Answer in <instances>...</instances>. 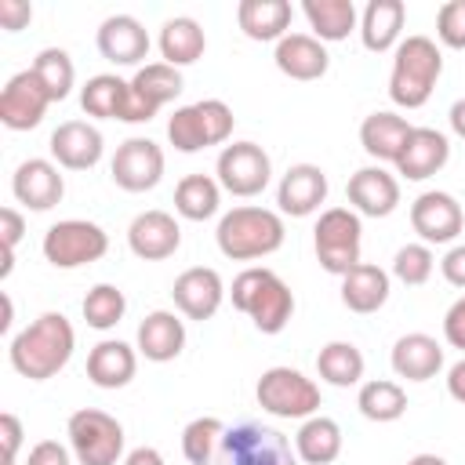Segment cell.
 <instances>
[{"label": "cell", "instance_id": "obj_1", "mask_svg": "<svg viewBox=\"0 0 465 465\" xmlns=\"http://www.w3.org/2000/svg\"><path fill=\"white\" fill-rule=\"evenodd\" d=\"M76 349V331L62 312H40L29 327H22L11 345H7V360L11 367L29 378V381H47L54 378Z\"/></svg>", "mask_w": 465, "mask_h": 465}, {"label": "cell", "instance_id": "obj_2", "mask_svg": "<svg viewBox=\"0 0 465 465\" xmlns=\"http://www.w3.org/2000/svg\"><path fill=\"white\" fill-rule=\"evenodd\" d=\"M283 236H287V229H283L280 211L254 207V203L225 211L214 229L218 251L232 262H254V258L276 254L283 247Z\"/></svg>", "mask_w": 465, "mask_h": 465}, {"label": "cell", "instance_id": "obj_3", "mask_svg": "<svg viewBox=\"0 0 465 465\" xmlns=\"http://www.w3.org/2000/svg\"><path fill=\"white\" fill-rule=\"evenodd\" d=\"M440 76H443V51L436 47V40H429L421 33L403 36L400 47L392 51L389 98L400 109H421L432 98Z\"/></svg>", "mask_w": 465, "mask_h": 465}, {"label": "cell", "instance_id": "obj_4", "mask_svg": "<svg viewBox=\"0 0 465 465\" xmlns=\"http://www.w3.org/2000/svg\"><path fill=\"white\" fill-rule=\"evenodd\" d=\"M232 309L251 316V323L262 334H280L294 316V294L291 287L265 265H251L232 280Z\"/></svg>", "mask_w": 465, "mask_h": 465}, {"label": "cell", "instance_id": "obj_5", "mask_svg": "<svg viewBox=\"0 0 465 465\" xmlns=\"http://www.w3.org/2000/svg\"><path fill=\"white\" fill-rule=\"evenodd\" d=\"M232 127H236V116L222 98H200V102L171 113L167 142L178 153H200L207 145H225Z\"/></svg>", "mask_w": 465, "mask_h": 465}, {"label": "cell", "instance_id": "obj_6", "mask_svg": "<svg viewBox=\"0 0 465 465\" xmlns=\"http://www.w3.org/2000/svg\"><path fill=\"white\" fill-rule=\"evenodd\" d=\"M214 465H298L291 440L262 421H240L225 429Z\"/></svg>", "mask_w": 465, "mask_h": 465}, {"label": "cell", "instance_id": "obj_7", "mask_svg": "<svg viewBox=\"0 0 465 465\" xmlns=\"http://www.w3.org/2000/svg\"><path fill=\"white\" fill-rule=\"evenodd\" d=\"M312 247L316 262L331 276H345L349 269L360 265V247H363V222L352 207H327L316 218L312 229Z\"/></svg>", "mask_w": 465, "mask_h": 465}, {"label": "cell", "instance_id": "obj_8", "mask_svg": "<svg viewBox=\"0 0 465 465\" xmlns=\"http://www.w3.org/2000/svg\"><path fill=\"white\" fill-rule=\"evenodd\" d=\"M254 400H258V407L265 414L298 418V421L320 414V403H323L320 385L309 374H302L298 367H269V371H262V378L254 385Z\"/></svg>", "mask_w": 465, "mask_h": 465}, {"label": "cell", "instance_id": "obj_9", "mask_svg": "<svg viewBox=\"0 0 465 465\" xmlns=\"http://www.w3.org/2000/svg\"><path fill=\"white\" fill-rule=\"evenodd\" d=\"M69 450L80 465H124V425L98 411V407H80L69 414L65 425Z\"/></svg>", "mask_w": 465, "mask_h": 465}, {"label": "cell", "instance_id": "obj_10", "mask_svg": "<svg viewBox=\"0 0 465 465\" xmlns=\"http://www.w3.org/2000/svg\"><path fill=\"white\" fill-rule=\"evenodd\" d=\"M44 258L54 265V269H80V265H91L98 258H105L109 251V232L87 218H65V222H54L47 232H44Z\"/></svg>", "mask_w": 465, "mask_h": 465}, {"label": "cell", "instance_id": "obj_11", "mask_svg": "<svg viewBox=\"0 0 465 465\" xmlns=\"http://www.w3.org/2000/svg\"><path fill=\"white\" fill-rule=\"evenodd\" d=\"M80 109L98 120H124V124H149L156 113L138 98L131 80L116 73H98L80 87Z\"/></svg>", "mask_w": 465, "mask_h": 465}, {"label": "cell", "instance_id": "obj_12", "mask_svg": "<svg viewBox=\"0 0 465 465\" xmlns=\"http://www.w3.org/2000/svg\"><path fill=\"white\" fill-rule=\"evenodd\" d=\"M214 174H218V185L225 193L247 200V196L265 193V185L272 178V160L258 142H232L218 153Z\"/></svg>", "mask_w": 465, "mask_h": 465}, {"label": "cell", "instance_id": "obj_13", "mask_svg": "<svg viewBox=\"0 0 465 465\" xmlns=\"http://www.w3.org/2000/svg\"><path fill=\"white\" fill-rule=\"evenodd\" d=\"M109 174L124 193H149L163 178V149L153 138H138L134 134V138L116 145Z\"/></svg>", "mask_w": 465, "mask_h": 465}, {"label": "cell", "instance_id": "obj_14", "mask_svg": "<svg viewBox=\"0 0 465 465\" xmlns=\"http://www.w3.org/2000/svg\"><path fill=\"white\" fill-rule=\"evenodd\" d=\"M411 229L421 236V243H454L465 229V211L461 203L443 193V189H429L411 203Z\"/></svg>", "mask_w": 465, "mask_h": 465}, {"label": "cell", "instance_id": "obj_15", "mask_svg": "<svg viewBox=\"0 0 465 465\" xmlns=\"http://www.w3.org/2000/svg\"><path fill=\"white\" fill-rule=\"evenodd\" d=\"M51 105V94L36 80L33 69L15 73L0 91V124L7 131H33Z\"/></svg>", "mask_w": 465, "mask_h": 465}, {"label": "cell", "instance_id": "obj_16", "mask_svg": "<svg viewBox=\"0 0 465 465\" xmlns=\"http://www.w3.org/2000/svg\"><path fill=\"white\" fill-rule=\"evenodd\" d=\"M127 247L142 262H163L182 247V225L174 214H167L160 207L142 211L127 225Z\"/></svg>", "mask_w": 465, "mask_h": 465}, {"label": "cell", "instance_id": "obj_17", "mask_svg": "<svg viewBox=\"0 0 465 465\" xmlns=\"http://www.w3.org/2000/svg\"><path fill=\"white\" fill-rule=\"evenodd\" d=\"M171 298H174V305H178V312L185 316V320H211L218 309H222V302H225V283H222V276H218V269H211V265H193V269H185V272H178V280H174V287H171Z\"/></svg>", "mask_w": 465, "mask_h": 465}, {"label": "cell", "instance_id": "obj_18", "mask_svg": "<svg viewBox=\"0 0 465 465\" xmlns=\"http://www.w3.org/2000/svg\"><path fill=\"white\" fill-rule=\"evenodd\" d=\"M47 149H51V160L58 167H65V171H91L102 160V153H105V138L87 120H65V124H58L51 131Z\"/></svg>", "mask_w": 465, "mask_h": 465}, {"label": "cell", "instance_id": "obj_19", "mask_svg": "<svg viewBox=\"0 0 465 465\" xmlns=\"http://www.w3.org/2000/svg\"><path fill=\"white\" fill-rule=\"evenodd\" d=\"M11 193L22 207L29 211H51L54 203H62L65 196V178L58 171L54 160H44V156H33V160H22L15 167V178H11Z\"/></svg>", "mask_w": 465, "mask_h": 465}, {"label": "cell", "instance_id": "obj_20", "mask_svg": "<svg viewBox=\"0 0 465 465\" xmlns=\"http://www.w3.org/2000/svg\"><path fill=\"white\" fill-rule=\"evenodd\" d=\"M345 196H349V207L356 214H363V218H389L400 207V182L381 163H371V167H360L349 178Z\"/></svg>", "mask_w": 465, "mask_h": 465}, {"label": "cell", "instance_id": "obj_21", "mask_svg": "<svg viewBox=\"0 0 465 465\" xmlns=\"http://www.w3.org/2000/svg\"><path fill=\"white\" fill-rule=\"evenodd\" d=\"M327 174L323 167L316 163H291L276 185V203H280V214H291V218H309L320 211V203L327 200Z\"/></svg>", "mask_w": 465, "mask_h": 465}, {"label": "cell", "instance_id": "obj_22", "mask_svg": "<svg viewBox=\"0 0 465 465\" xmlns=\"http://www.w3.org/2000/svg\"><path fill=\"white\" fill-rule=\"evenodd\" d=\"M98 54L113 65H138L149 54V33L134 15H109L94 33Z\"/></svg>", "mask_w": 465, "mask_h": 465}, {"label": "cell", "instance_id": "obj_23", "mask_svg": "<svg viewBox=\"0 0 465 465\" xmlns=\"http://www.w3.org/2000/svg\"><path fill=\"white\" fill-rule=\"evenodd\" d=\"M450 160V142L443 131L436 127H414L400 160H396V171L407 178V182H425L432 178L436 171H443V163Z\"/></svg>", "mask_w": 465, "mask_h": 465}, {"label": "cell", "instance_id": "obj_24", "mask_svg": "<svg viewBox=\"0 0 465 465\" xmlns=\"http://www.w3.org/2000/svg\"><path fill=\"white\" fill-rule=\"evenodd\" d=\"M134 349L149 360V363H171L182 356L185 349V323L182 316L167 312V309H153L134 334Z\"/></svg>", "mask_w": 465, "mask_h": 465}, {"label": "cell", "instance_id": "obj_25", "mask_svg": "<svg viewBox=\"0 0 465 465\" xmlns=\"http://www.w3.org/2000/svg\"><path fill=\"white\" fill-rule=\"evenodd\" d=\"M272 62H276V69H280L283 76L309 84V80H320V76L327 73L331 54H327V47H323L312 33H287V36L276 44Z\"/></svg>", "mask_w": 465, "mask_h": 465}, {"label": "cell", "instance_id": "obj_26", "mask_svg": "<svg viewBox=\"0 0 465 465\" xmlns=\"http://www.w3.org/2000/svg\"><path fill=\"white\" fill-rule=\"evenodd\" d=\"M403 22H407V4L403 0H371L360 15V40L367 51L385 54L396 51L403 40Z\"/></svg>", "mask_w": 465, "mask_h": 465}, {"label": "cell", "instance_id": "obj_27", "mask_svg": "<svg viewBox=\"0 0 465 465\" xmlns=\"http://www.w3.org/2000/svg\"><path fill=\"white\" fill-rule=\"evenodd\" d=\"M411 131H414V127H411L400 113L381 109V113L363 116V124H360V145H363V153H367L371 160H378V163H396L400 153H403V145H407V138H411Z\"/></svg>", "mask_w": 465, "mask_h": 465}, {"label": "cell", "instance_id": "obj_28", "mask_svg": "<svg viewBox=\"0 0 465 465\" xmlns=\"http://www.w3.org/2000/svg\"><path fill=\"white\" fill-rule=\"evenodd\" d=\"M392 371L396 378H407V381H429L443 371V345L421 331L403 334L392 345Z\"/></svg>", "mask_w": 465, "mask_h": 465}, {"label": "cell", "instance_id": "obj_29", "mask_svg": "<svg viewBox=\"0 0 465 465\" xmlns=\"http://www.w3.org/2000/svg\"><path fill=\"white\" fill-rule=\"evenodd\" d=\"M138 371V349L120 338H105L87 352V378L98 389H124Z\"/></svg>", "mask_w": 465, "mask_h": 465}, {"label": "cell", "instance_id": "obj_30", "mask_svg": "<svg viewBox=\"0 0 465 465\" xmlns=\"http://www.w3.org/2000/svg\"><path fill=\"white\" fill-rule=\"evenodd\" d=\"M389 302V272L374 262H360L341 276V305L356 316H371Z\"/></svg>", "mask_w": 465, "mask_h": 465}, {"label": "cell", "instance_id": "obj_31", "mask_svg": "<svg viewBox=\"0 0 465 465\" xmlns=\"http://www.w3.org/2000/svg\"><path fill=\"white\" fill-rule=\"evenodd\" d=\"M291 4L287 0H240L236 22L247 40L258 44H280L291 29Z\"/></svg>", "mask_w": 465, "mask_h": 465}, {"label": "cell", "instance_id": "obj_32", "mask_svg": "<svg viewBox=\"0 0 465 465\" xmlns=\"http://www.w3.org/2000/svg\"><path fill=\"white\" fill-rule=\"evenodd\" d=\"M294 454L305 465H331L341 454V425L327 414H312L294 432Z\"/></svg>", "mask_w": 465, "mask_h": 465}, {"label": "cell", "instance_id": "obj_33", "mask_svg": "<svg viewBox=\"0 0 465 465\" xmlns=\"http://www.w3.org/2000/svg\"><path fill=\"white\" fill-rule=\"evenodd\" d=\"M156 44H160L163 62H167V65H174V69L200 62V58H203V51H207V36H203L200 22H196V18H189V15L167 18V22L160 25V40H156Z\"/></svg>", "mask_w": 465, "mask_h": 465}, {"label": "cell", "instance_id": "obj_34", "mask_svg": "<svg viewBox=\"0 0 465 465\" xmlns=\"http://www.w3.org/2000/svg\"><path fill=\"white\" fill-rule=\"evenodd\" d=\"M302 15L309 18V29L320 44H338L360 25L352 0H305Z\"/></svg>", "mask_w": 465, "mask_h": 465}, {"label": "cell", "instance_id": "obj_35", "mask_svg": "<svg viewBox=\"0 0 465 465\" xmlns=\"http://www.w3.org/2000/svg\"><path fill=\"white\" fill-rule=\"evenodd\" d=\"M222 207V185L211 174H185L174 185V211L185 222H207Z\"/></svg>", "mask_w": 465, "mask_h": 465}, {"label": "cell", "instance_id": "obj_36", "mask_svg": "<svg viewBox=\"0 0 465 465\" xmlns=\"http://www.w3.org/2000/svg\"><path fill=\"white\" fill-rule=\"evenodd\" d=\"M363 352L352 341H327L316 356V374L334 389H352L363 381Z\"/></svg>", "mask_w": 465, "mask_h": 465}, {"label": "cell", "instance_id": "obj_37", "mask_svg": "<svg viewBox=\"0 0 465 465\" xmlns=\"http://www.w3.org/2000/svg\"><path fill=\"white\" fill-rule=\"evenodd\" d=\"M131 87L153 113H160L167 102H174L182 94L185 80H182V69H174L167 62H149V65H138V73L131 76Z\"/></svg>", "mask_w": 465, "mask_h": 465}, {"label": "cell", "instance_id": "obj_38", "mask_svg": "<svg viewBox=\"0 0 465 465\" xmlns=\"http://www.w3.org/2000/svg\"><path fill=\"white\" fill-rule=\"evenodd\" d=\"M356 407L367 421H396L407 414V392L400 381H389V378H374V381H363L360 392H356Z\"/></svg>", "mask_w": 465, "mask_h": 465}, {"label": "cell", "instance_id": "obj_39", "mask_svg": "<svg viewBox=\"0 0 465 465\" xmlns=\"http://www.w3.org/2000/svg\"><path fill=\"white\" fill-rule=\"evenodd\" d=\"M29 69L36 73V80L44 84V91L51 94V102H65V98H69V91H73V84H76V65H73V58H69V51H62V47H44V51L33 58Z\"/></svg>", "mask_w": 465, "mask_h": 465}, {"label": "cell", "instance_id": "obj_40", "mask_svg": "<svg viewBox=\"0 0 465 465\" xmlns=\"http://www.w3.org/2000/svg\"><path fill=\"white\" fill-rule=\"evenodd\" d=\"M80 312H84L87 327H94V331H113V327L124 320V312H127V298H124V291L113 287V283H94V287L87 291Z\"/></svg>", "mask_w": 465, "mask_h": 465}, {"label": "cell", "instance_id": "obj_41", "mask_svg": "<svg viewBox=\"0 0 465 465\" xmlns=\"http://www.w3.org/2000/svg\"><path fill=\"white\" fill-rule=\"evenodd\" d=\"M225 436V425L218 418H193L185 429H182V454L189 465H214V454H218V443Z\"/></svg>", "mask_w": 465, "mask_h": 465}, {"label": "cell", "instance_id": "obj_42", "mask_svg": "<svg viewBox=\"0 0 465 465\" xmlns=\"http://www.w3.org/2000/svg\"><path fill=\"white\" fill-rule=\"evenodd\" d=\"M436 269V254L429 243H403L392 258V276L407 287H421Z\"/></svg>", "mask_w": 465, "mask_h": 465}, {"label": "cell", "instance_id": "obj_43", "mask_svg": "<svg viewBox=\"0 0 465 465\" xmlns=\"http://www.w3.org/2000/svg\"><path fill=\"white\" fill-rule=\"evenodd\" d=\"M436 36L450 51H465V0H447L436 11Z\"/></svg>", "mask_w": 465, "mask_h": 465}, {"label": "cell", "instance_id": "obj_44", "mask_svg": "<svg viewBox=\"0 0 465 465\" xmlns=\"http://www.w3.org/2000/svg\"><path fill=\"white\" fill-rule=\"evenodd\" d=\"M443 338L450 349H461L465 352V294L443 312Z\"/></svg>", "mask_w": 465, "mask_h": 465}, {"label": "cell", "instance_id": "obj_45", "mask_svg": "<svg viewBox=\"0 0 465 465\" xmlns=\"http://www.w3.org/2000/svg\"><path fill=\"white\" fill-rule=\"evenodd\" d=\"M29 22H33V4H25V0H0V25L7 33H18Z\"/></svg>", "mask_w": 465, "mask_h": 465}, {"label": "cell", "instance_id": "obj_46", "mask_svg": "<svg viewBox=\"0 0 465 465\" xmlns=\"http://www.w3.org/2000/svg\"><path fill=\"white\" fill-rule=\"evenodd\" d=\"M25 465H73V458H69V450H65L58 440H40V443L29 450Z\"/></svg>", "mask_w": 465, "mask_h": 465}, {"label": "cell", "instance_id": "obj_47", "mask_svg": "<svg viewBox=\"0 0 465 465\" xmlns=\"http://www.w3.org/2000/svg\"><path fill=\"white\" fill-rule=\"evenodd\" d=\"M440 272L450 287H461L465 291V243H454L443 258H440Z\"/></svg>", "mask_w": 465, "mask_h": 465}, {"label": "cell", "instance_id": "obj_48", "mask_svg": "<svg viewBox=\"0 0 465 465\" xmlns=\"http://www.w3.org/2000/svg\"><path fill=\"white\" fill-rule=\"evenodd\" d=\"M22 232H25V218H22L15 207H4V211H0V236H4V251H7V254H15Z\"/></svg>", "mask_w": 465, "mask_h": 465}, {"label": "cell", "instance_id": "obj_49", "mask_svg": "<svg viewBox=\"0 0 465 465\" xmlns=\"http://www.w3.org/2000/svg\"><path fill=\"white\" fill-rule=\"evenodd\" d=\"M0 436H4V454H7V461H15V458H18V447H22V421H18L11 411L0 414Z\"/></svg>", "mask_w": 465, "mask_h": 465}, {"label": "cell", "instance_id": "obj_50", "mask_svg": "<svg viewBox=\"0 0 465 465\" xmlns=\"http://www.w3.org/2000/svg\"><path fill=\"white\" fill-rule=\"evenodd\" d=\"M447 392H450V400L465 403V360H458V363L447 371Z\"/></svg>", "mask_w": 465, "mask_h": 465}, {"label": "cell", "instance_id": "obj_51", "mask_svg": "<svg viewBox=\"0 0 465 465\" xmlns=\"http://www.w3.org/2000/svg\"><path fill=\"white\" fill-rule=\"evenodd\" d=\"M124 465H163V454H160L156 447H134V450L124 458Z\"/></svg>", "mask_w": 465, "mask_h": 465}, {"label": "cell", "instance_id": "obj_52", "mask_svg": "<svg viewBox=\"0 0 465 465\" xmlns=\"http://www.w3.org/2000/svg\"><path fill=\"white\" fill-rule=\"evenodd\" d=\"M447 120H450V131L465 142V98H458L454 105H450V113H447Z\"/></svg>", "mask_w": 465, "mask_h": 465}, {"label": "cell", "instance_id": "obj_53", "mask_svg": "<svg viewBox=\"0 0 465 465\" xmlns=\"http://www.w3.org/2000/svg\"><path fill=\"white\" fill-rule=\"evenodd\" d=\"M407 465H447V461H443L440 454H429V450H425V454H414Z\"/></svg>", "mask_w": 465, "mask_h": 465}, {"label": "cell", "instance_id": "obj_54", "mask_svg": "<svg viewBox=\"0 0 465 465\" xmlns=\"http://www.w3.org/2000/svg\"><path fill=\"white\" fill-rule=\"evenodd\" d=\"M11 320H15V305H11V298L4 294V320H0V331H7V327H11Z\"/></svg>", "mask_w": 465, "mask_h": 465}]
</instances>
